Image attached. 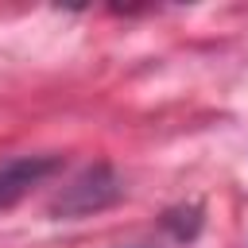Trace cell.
<instances>
[{
	"instance_id": "cell-1",
	"label": "cell",
	"mask_w": 248,
	"mask_h": 248,
	"mask_svg": "<svg viewBox=\"0 0 248 248\" xmlns=\"http://www.w3.org/2000/svg\"><path fill=\"white\" fill-rule=\"evenodd\" d=\"M124 194V182L116 178V170L108 163H93L85 167L78 178H70L58 198L50 202V217H85V213H101L108 205H116Z\"/></svg>"
},
{
	"instance_id": "cell-3",
	"label": "cell",
	"mask_w": 248,
	"mask_h": 248,
	"mask_svg": "<svg viewBox=\"0 0 248 248\" xmlns=\"http://www.w3.org/2000/svg\"><path fill=\"white\" fill-rule=\"evenodd\" d=\"M136 248H143V244H136Z\"/></svg>"
},
{
	"instance_id": "cell-2",
	"label": "cell",
	"mask_w": 248,
	"mask_h": 248,
	"mask_svg": "<svg viewBox=\"0 0 248 248\" xmlns=\"http://www.w3.org/2000/svg\"><path fill=\"white\" fill-rule=\"evenodd\" d=\"M58 167H62L58 155H16V159L0 163V209H12L39 182H46Z\"/></svg>"
}]
</instances>
